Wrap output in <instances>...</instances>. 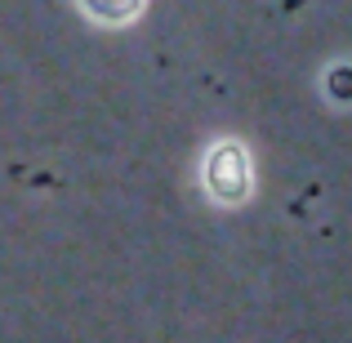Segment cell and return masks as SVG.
<instances>
[{"label":"cell","mask_w":352,"mask_h":343,"mask_svg":"<svg viewBox=\"0 0 352 343\" xmlns=\"http://www.w3.org/2000/svg\"><path fill=\"white\" fill-rule=\"evenodd\" d=\"M210 188L219 197H241L245 192V156L236 147H219L210 156Z\"/></svg>","instance_id":"1"},{"label":"cell","mask_w":352,"mask_h":343,"mask_svg":"<svg viewBox=\"0 0 352 343\" xmlns=\"http://www.w3.org/2000/svg\"><path fill=\"white\" fill-rule=\"evenodd\" d=\"M138 5L143 0H85V9L94 18H103V23H125V18L138 14Z\"/></svg>","instance_id":"2"}]
</instances>
